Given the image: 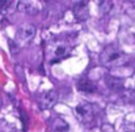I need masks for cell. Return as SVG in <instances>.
<instances>
[{
  "label": "cell",
  "instance_id": "cell-1",
  "mask_svg": "<svg viewBox=\"0 0 135 132\" xmlns=\"http://www.w3.org/2000/svg\"><path fill=\"white\" fill-rule=\"evenodd\" d=\"M101 64L106 68H119L130 63V56L114 44H109L101 54Z\"/></svg>",
  "mask_w": 135,
  "mask_h": 132
},
{
  "label": "cell",
  "instance_id": "cell-2",
  "mask_svg": "<svg viewBox=\"0 0 135 132\" xmlns=\"http://www.w3.org/2000/svg\"><path fill=\"white\" fill-rule=\"evenodd\" d=\"M71 54V44L64 39L49 41L45 48V56L50 63H56Z\"/></svg>",
  "mask_w": 135,
  "mask_h": 132
},
{
  "label": "cell",
  "instance_id": "cell-3",
  "mask_svg": "<svg viewBox=\"0 0 135 132\" xmlns=\"http://www.w3.org/2000/svg\"><path fill=\"white\" fill-rule=\"evenodd\" d=\"M75 111H76V115H78L79 120L83 122L84 124L89 126L90 123H93V120H94V109L90 103H88V102L79 103L76 106Z\"/></svg>",
  "mask_w": 135,
  "mask_h": 132
},
{
  "label": "cell",
  "instance_id": "cell-4",
  "mask_svg": "<svg viewBox=\"0 0 135 132\" xmlns=\"http://www.w3.org/2000/svg\"><path fill=\"white\" fill-rule=\"evenodd\" d=\"M34 37H36V28L33 25H30V24L22 25L16 32V42L18 44H21V46L29 43Z\"/></svg>",
  "mask_w": 135,
  "mask_h": 132
},
{
  "label": "cell",
  "instance_id": "cell-5",
  "mask_svg": "<svg viewBox=\"0 0 135 132\" xmlns=\"http://www.w3.org/2000/svg\"><path fill=\"white\" fill-rule=\"evenodd\" d=\"M56 101H58L56 92L55 90H46L38 98V106L42 110H47V109H51L52 106H55Z\"/></svg>",
  "mask_w": 135,
  "mask_h": 132
},
{
  "label": "cell",
  "instance_id": "cell-6",
  "mask_svg": "<svg viewBox=\"0 0 135 132\" xmlns=\"http://www.w3.org/2000/svg\"><path fill=\"white\" fill-rule=\"evenodd\" d=\"M41 5L42 3L40 1H18L17 3V7L21 12L26 13V14H37L40 11H41Z\"/></svg>",
  "mask_w": 135,
  "mask_h": 132
},
{
  "label": "cell",
  "instance_id": "cell-7",
  "mask_svg": "<svg viewBox=\"0 0 135 132\" xmlns=\"http://www.w3.org/2000/svg\"><path fill=\"white\" fill-rule=\"evenodd\" d=\"M87 7H88V3L87 1H79V3L75 4L74 13H75V16H76V18L79 21L87 20V17H88V9H87Z\"/></svg>",
  "mask_w": 135,
  "mask_h": 132
},
{
  "label": "cell",
  "instance_id": "cell-8",
  "mask_svg": "<svg viewBox=\"0 0 135 132\" xmlns=\"http://www.w3.org/2000/svg\"><path fill=\"white\" fill-rule=\"evenodd\" d=\"M78 89L83 93H94L97 90L94 83L88 80V79H80L78 81Z\"/></svg>",
  "mask_w": 135,
  "mask_h": 132
},
{
  "label": "cell",
  "instance_id": "cell-9",
  "mask_svg": "<svg viewBox=\"0 0 135 132\" xmlns=\"http://www.w3.org/2000/svg\"><path fill=\"white\" fill-rule=\"evenodd\" d=\"M51 128L54 132H68L70 131V126L68 123L62 119V118H56L52 123H51Z\"/></svg>",
  "mask_w": 135,
  "mask_h": 132
},
{
  "label": "cell",
  "instance_id": "cell-10",
  "mask_svg": "<svg viewBox=\"0 0 135 132\" xmlns=\"http://www.w3.org/2000/svg\"><path fill=\"white\" fill-rule=\"evenodd\" d=\"M106 84L112 90H115V92H121L123 89V81L121 79H117V77L108 76L106 77Z\"/></svg>",
  "mask_w": 135,
  "mask_h": 132
},
{
  "label": "cell",
  "instance_id": "cell-11",
  "mask_svg": "<svg viewBox=\"0 0 135 132\" xmlns=\"http://www.w3.org/2000/svg\"><path fill=\"white\" fill-rule=\"evenodd\" d=\"M17 5V3L15 1H8V0H0V13L1 14H7L11 12V8Z\"/></svg>",
  "mask_w": 135,
  "mask_h": 132
},
{
  "label": "cell",
  "instance_id": "cell-12",
  "mask_svg": "<svg viewBox=\"0 0 135 132\" xmlns=\"http://www.w3.org/2000/svg\"><path fill=\"white\" fill-rule=\"evenodd\" d=\"M122 98H123L126 102H134L135 101V90L134 89L126 90V92L122 94Z\"/></svg>",
  "mask_w": 135,
  "mask_h": 132
},
{
  "label": "cell",
  "instance_id": "cell-13",
  "mask_svg": "<svg viewBox=\"0 0 135 132\" xmlns=\"http://www.w3.org/2000/svg\"><path fill=\"white\" fill-rule=\"evenodd\" d=\"M97 5L100 7L101 12H104V13H108V12L112 9V7H113V3H112V1H98V3H97Z\"/></svg>",
  "mask_w": 135,
  "mask_h": 132
},
{
  "label": "cell",
  "instance_id": "cell-14",
  "mask_svg": "<svg viewBox=\"0 0 135 132\" xmlns=\"http://www.w3.org/2000/svg\"><path fill=\"white\" fill-rule=\"evenodd\" d=\"M119 132H135V126L131 123H123L119 128Z\"/></svg>",
  "mask_w": 135,
  "mask_h": 132
},
{
  "label": "cell",
  "instance_id": "cell-15",
  "mask_svg": "<svg viewBox=\"0 0 135 132\" xmlns=\"http://www.w3.org/2000/svg\"><path fill=\"white\" fill-rule=\"evenodd\" d=\"M101 132H115V130L113 128V126L105 123V124H102V127H101Z\"/></svg>",
  "mask_w": 135,
  "mask_h": 132
},
{
  "label": "cell",
  "instance_id": "cell-16",
  "mask_svg": "<svg viewBox=\"0 0 135 132\" xmlns=\"http://www.w3.org/2000/svg\"><path fill=\"white\" fill-rule=\"evenodd\" d=\"M1 103H3V101H1V95H0V106H1Z\"/></svg>",
  "mask_w": 135,
  "mask_h": 132
}]
</instances>
